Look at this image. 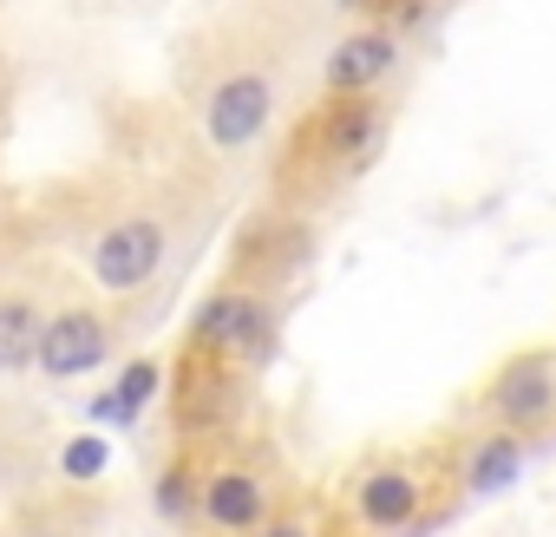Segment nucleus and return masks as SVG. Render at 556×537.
Masks as SVG:
<instances>
[{
  "label": "nucleus",
  "mask_w": 556,
  "mask_h": 537,
  "mask_svg": "<svg viewBox=\"0 0 556 537\" xmlns=\"http://www.w3.org/2000/svg\"><path fill=\"white\" fill-rule=\"evenodd\" d=\"M125 341V315L118 302H105L99 289H66L47 302V328L34 348V374L47 380H92Z\"/></svg>",
  "instance_id": "6e6552de"
},
{
  "label": "nucleus",
  "mask_w": 556,
  "mask_h": 537,
  "mask_svg": "<svg viewBox=\"0 0 556 537\" xmlns=\"http://www.w3.org/2000/svg\"><path fill=\"white\" fill-rule=\"evenodd\" d=\"M47 302L40 289H0V374H27L40 328H47Z\"/></svg>",
  "instance_id": "f8f14e48"
},
{
  "label": "nucleus",
  "mask_w": 556,
  "mask_h": 537,
  "mask_svg": "<svg viewBox=\"0 0 556 537\" xmlns=\"http://www.w3.org/2000/svg\"><path fill=\"white\" fill-rule=\"evenodd\" d=\"M0 472H8V452H0Z\"/></svg>",
  "instance_id": "2eb2a0df"
},
{
  "label": "nucleus",
  "mask_w": 556,
  "mask_h": 537,
  "mask_svg": "<svg viewBox=\"0 0 556 537\" xmlns=\"http://www.w3.org/2000/svg\"><path fill=\"white\" fill-rule=\"evenodd\" d=\"M308 8L302 0H229L216 8L177 60V99L210 171L249 164L289 125V99L302 79Z\"/></svg>",
  "instance_id": "f257e3e1"
},
{
  "label": "nucleus",
  "mask_w": 556,
  "mask_h": 537,
  "mask_svg": "<svg viewBox=\"0 0 556 537\" xmlns=\"http://www.w3.org/2000/svg\"><path fill=\"white\" fill-rule=\"evenodd\" d=\"M190 223H197V184H190V171H151V177L112 184L105 210L79 236L86 289H99L118 309L144 302L170 276V262H177Z\"/></svg>",
  "instance_id": "20e7f679"
},
{
  "label": "nucleus",
  "mask_w": 556,
  "mask_h": 537,
  "mask_svg": "<svg viewBox=\"0 0 556 537\" xmlns=\"http://www.w3.org/2000/svg\"><path fill=\"white\" fill-rule=\"evenodd\" d=\"M262 537H321V524H315V517H295V511H282V517H275Z\"/></svg>",
  "instance_id": "ddd939ff"
},
{
  "label": "nucleus",
  "mask_w": 556,
  "mask_h": 537,
  "mask_svg": "<svg viewBox=\"0 0 556 537\" xmlns=\"http://www.w3.org/2000/svg\"><path fill=\"white\" fill-rule=\"evenodd\" d=\"M184 472H190L184 530H197V537H262L289 511V465L249 426L223 433L210 446H190Z\"/></svg>",
  "instance_id": "39448f33"
},
{
  "label": "nucleus",
  "mask_w": 556,
  "mask_h": 537,
  "mask_svg": "<svg viewBox=\"0 0 556 537\" xmlns=\"http://www.w3.org/2000/svg\"><path fill=\"white\" fill-rule=\"evenodd\" d=\"M400 66H406V27L380 21V14H361L321 47L315 92H393Z\"/></svg>",
  "instance_id": "9d476101"
},
{
  "label": "nucleus",
  "mask_w": 556,
  "mask_h": 537,
  "mask_svg": "<svg viewBox=\"0 0 556 537\" xmlns=\"http://www.w3.org/2000/svg\"><path fill=\"white\" fill-rule=\"evenodd\" d=\"M445 498H452V478L426 446H380L334 478L328 517L341 524V537H413L419 524H432Z\"/></svg>",
  "instance_id": "423d86ee"
},
{
  "label": "nucleus",
  "mask_w": 556,
  "mask_h": 537,
  "mask_svg": "<svg viewBox=\"0 0 556 537\" xmlns=\"http://www.w3.org/2000/svg\"><path fill=\"white\" fill-rule=\"evenodd\" d=\"M308 262H315V216L302 210H282V203H255L229 242V268L223 276H242L255 289H275V296H289L302 276H308Z\"/></svg>",
  "instance_id": "1a4fd4ad"
},
{
  "label": "nucleus",
  "mask_w": 556,
  "mask_h": 537,
  "mask_svg": "<svg viewBox=\"0 0 556 537\" xmlns=\"http://www.w3.org/2000/svg\"><path fill=\"white\" fill-rule=\"evenodd\" d=\"M400 125L393 92H315L268 145V203L321 216L341 197L361 190V177L387 158V138Z\"/></svg>",
  "instance_id": "7ed1b4c3"
},
{
  "label": "nucleus",
  "mask_w": 556,
  "mask_h": 537,
  "mask_svg": "<svg viewBox=\"0 0 556 537\" xmlns=\"http://www.w3.org/2000/svg\"><path fill=\"white\" fill-rule=\"evenodd\" d=\"M282 315H289V296L255 289L242 276H223L216 289H203V302L190 309L184 341L164 367V407H170V426L184 446L242 433V407L275 361Z\"/></svg>",
  "instance_id": "f03ea898"
},
{
  "label": "nucleus",
  "mask_w": 556,
  "mask_h": 537,
  "mask_svg": "<svg viewBox=\"0 0 556 537\" xmlns=\"http://www.w3.org/2000/svg\"><path fill=\"white\" fill-rule=\"evenodd\" d=\"M21 537H66V530H53V524H34V530H21Z\"/></svg>",
  "instance_id": "4468645a"
},
{
  "label": "nucleus",
  "mask_w": 556,
  "mask_h": 537,
  "mask_svg": "<svg viewBox=\"0 0 556 537\" xmlns=\"http://www.w3.org/2000/svg\"><path fill=\"white\" fill-rule=\"evenodd\" d=\"M523 452H530V439H517V433H497V426H458V446H452V459H445L452 498H484V491L510 485L517 465H523Z\"/></svg>",
  "instance_id": "9b49d317"
},
{
  "label": "nucleus",
  "mask_w": 556,
  "mask_h": 537,
  "mask_svg": "<svg viewBox=\"0 0 556 537\" xmlns=\"http://www.w3.org/2000/svg\"><path fill=\"white\" fill-rule=\"evenodd\" d=\"M458 426H497L530 446L543 433H556V341H523L504 361H491L484 380L471 387Z\"/></svg>",
  "instance_id": "0eeeda50"
}]
</instances>
